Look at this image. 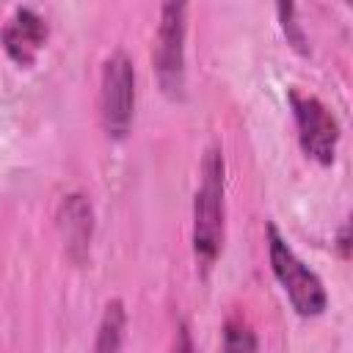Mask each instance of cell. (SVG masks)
I'll use <instances>...</instances> for the list:
<instances>
[{
    "label": "cell",
    "instance_id": "cell-1",
    "mask_svg": "<svg viewBox=\"0 0 353 353\" xmlns=\"http://www.w3.org/2000/svg\"><path fill=\"white\" fill-rule=\"evenodd\" d=\"M226 165L221 146H210L201 157L199 190L193 199V254L201 270H210L223 248V218H226Z\"/></svg>",
    "mask_w": 353,
    "mask_h": 353
},
{
    "label": "cell",
    "instance_id": "cell-2",
    "mask_svg": "<svg viewBox=\"0 0 353 353\" xmlns=\"http://www.w3.org/2000/svg\"><path fill=\"white\" fill-rule=\"evenodd\" d=\"M268 259H270V270L276 276V281L281 284V290L287 292L292 309L301 317H317L325 312L328 306V292L320 281V276L303 265V259L292 251V245L279 234V229L273 223H268Z\"/></svg>",
    "mask_w": 353,
    "mask_h": 353
},
{
    "label": "cell",
    "instance_id": "cell-3",
    "mask_svg": "<svg viewBox=\"0 0 353 353\" xmlns=\"http://www.w3.org/2000/svg\"><path fill=\"white\" fill-rule=\"evenodd\" d=\"M185 36H188V6L163 3L152 44V63L160 91L168 99L185 97Z\"/></svg>",
    "mask_w": 353,
    "mask_h": 353
},
{
    "label": "cell",
    "instance_id": "cell-4",
    "mask_svg": "<svg viewBox=\"0 0 353 353\" xmlns=\"http://www.w3.org/2000/svg\"><path fill=\"white\" fill-rule=\"evenodd\" d=\"M135 116V66L124 50L110 52L99 80V121L108 138H127Z\"/></svg>",
    "mask_w": 353,
    "mask_h": 353
},
{
    "label": "cell",
    "instance_id": "cell-5",
    "mask_svg": "<svg viewBox=\"0 0 353 353\" xmlns=\"http://www.w3.org/2000/svg\"><path fill=\"white\" fill-rule=\"evenodd\" d=\"M290 108L298 127V143L306 152V157L317 160L320 165H331L339 143L336 116L317 97L301 94L298 88H290Z\"/></svg>",
    "mask_w": 353,
    "mask_h": 353
},
{
    "label": "cell",
    "instance_id": "cell-6",
    "mask_svg": "<svg viewBox=\"0 0 353 353\" xmlns=\"http://www.w3.org/2000/svg\"><path fill=\"white\" fill-rule=\"evenodd\" d=\"M47 33H50L47 19L41 14H36L33 8L19 6L14 11V17L0 28V44L14 63L28 69L36 63V55L44 47Z\"/></svg>",
    "mask_w": 353,
    "mask_h": 353
},
{
    "label": "cell",
    "instance_id": "cell-7",
    "mask_svg": "<svg viewBox=\"0 0 353 353\" xmlns=\"http://www.w3.org/2000/svg\"><path fill=\"white\" fill-rule=\"evenodd\" d=\"M58 229L66 245V254L74 262H83L94 234V210L83 193H69L58 204Z\"/></svg>",
    "mask_w": 353,
    "mask_h": 353
},
{
    "label": "cell",
    "instance_id": "cell-8",
    "mask_svg": "<svg viewBox=\"0 0 353 353\" xmlns=\"http://www.w3.org/2000/svg\"><path fill=\"white\" fill-rule=\"evenodd\" d=\"M124 331H127V309L119 298H113L105 303V312H102V320L97 328L94 353H121Z\"/></svg>",
    "mask_w": 353,
    "mask_h": 353
},
{
    "label": "cell",
    "instance_id": "cell-9",
    "mask_svg": "<svg viewBox=\"0 0 353 353\" xmlns=\"http://www.w3.org/2000/svg\"><path fill=\"white\" fill-rule=\"evenodd\" d=\"M259 347V339H256V331L243 320V317H229L223 323V345H221V353H256Z\"/></svg>",
    "mask_w": 353,
    "mask_h": 353
},
{
    "label": "cell",
    "instance_id": "cell-10",
    "mask_svg": "<svg viewBox=\"0 0 353 353\" xmlns=\"http://www.w3.org/2000/svg\"><path fill=\"white\" fill-rule=\"evenodd\" d=\"M276 14H279V22H281V30L287 36V44H292V50H298L301 55H309V39L298 22V8L292 3H279L276 6Z\"/></svg>",
    "mask_w": 353,
    "mask_h": 353
},
{
    "label": "cell",
    "instance_id": "cell-11",
    "mask_svg": "<svg viewBox=\"0 0 353 353\" xmlns=\"http://www.w3.org/2000/svg\"><path fill=\"white\" fill-rule=\"evenodd\" d=\"M171 353H193V339H190V331H188V325H185V323H179V325H176Z\"/></svg>",
    "mask_w": 353,
    "mask_h": 353
},
{
    "label": "cell",
    "instance_id": "cell-12",
    "mask_svg": "<svg viewBox=\"0 0 353 353\" xmlns=\"http://www.w3.org/2000/svg\"><path fill=\"white\" fill-rule=\"evenodd\" d=\"M336 251H339L342 259L350 256V229H347V223H345V226L339 229V234H336Z\"/></svg>",
    "mask_w": 353,
    "mask_h": 353
}]
</instances>
